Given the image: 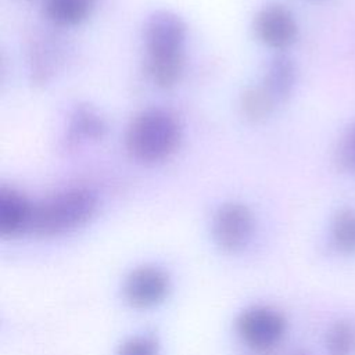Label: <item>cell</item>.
<instances>
[{
    "instance_id": "4",
    "label": "cell",
    "mask_w": 355,
    "mask_h": 355,
    "mask_svg": "<svg viewBox=\"0 0 355 355\" xmlns=\"http://www.w3.org/2000/svg\"><path fill=\"white\" fill-rule=\"evenodd\" d=\"M254 215L240 201L223 202L212 216V237L219 248L227 252L243 250L254 233Z\"/></svg>"
},
{
    "instance_id": "7",
    "label": "cell",
    "mask_w": 355,
    "mask_h": 355,
    "mask_svg": "<svg viewBox=\"0 0 355 355\" xmlns=\"http://www.w3.org/2000/svg\"><path fill=\"white\" fill-rule=\"evenodd\" d=\"M169 290V279L155 266H140L132 270L123 284V295L135 308H151L159 304Z\"/></svg>"
},
{
    "instance_id": "1",
    "label": "cell",
    "mask_w": 355,
    "mask_h": 355,
    "mask_svg": "<svg viewBox=\"0 0 355 355\" xmlns=\"http://www.w3.org/2000/svg\"><path fill=\"white\" fill-rule=\"evenodd\" d=\"M187 26L180 15L157 10L148 15L143 28L146 71L159 89L179 83L184 71Z\"/></svg>"
},
{
    "instance_id": "11",
    "label": "cell",
    "mask_w": 355,
    "mask_h": 355,
    "mask_svg": "<svg viewBox=\"0 0 355 355\" xmlns=\"http://www.w3.org/2000/svg\"><path fill=\"white\" fill-rule=\"evenodd\" d=\"M97 0H46V19L58 28H71L85 22L93 12Z\"/></svg>"
},
{
    "instance_id": "5",
    "label": "cell",
    "mask_w": 355,
    "mask_h": 355,
    "mask_svg": "<svg viewBox=\"0 0 355 355\" xmlns=\"http://www.w3.org/2000/svg\"><path fill=\"white\" fill-rule=\"evenodd\" d=\"M243 343L255 351H268L277 345L286 331L283 315L268 306H252L241 312L236 323Z\"/></svg>"
},
{
    "instance_id": "13",
    "label": "cell",
    "mask_w": 355,
    "mask_h": 355,
    "mask_svg": "<svg viewBox=\"0 0 355 355\" xmlns=\"http://www.w3.org/2000/svg\"><path fill=\"white\" fill-rule=\"evenodd\" d=\"M239 104L244 118L251 122L265 121L279 107L259 82L250 85L243 90Z\"/></svg>"
},
{
    "instance_id": "12",
    "label": "cell",
    "mask_w": 355,
    "mask_h": 355,
    "mask_svg": "<svg viewBox=\"0 0 355 355\" xmlns=\"http://www.w3.org/2000/svg\"><path fill=\"white\" fill-rule=\"evenodd\" d=\"M60 50L58 46L51 40H39L31 49L29 58V73L35 85L47 83L58 67Z\"/></svg>"
},
{
    "instance_id": "14",
    "label": "cell",
    "mask_w": 355,
    "mask_h": 355,
    "mask_svg": "<svg viewBox=\"0 0 355 355\" xmlns=\"http://www.w3.org/2000/svg\"><path fill=\"white\" fill-rule=\"evenodd\" d=\"M333 245L343 254H355V208H341L330 225Z\"/></svg>"
},
{
    "instance_id": "16",
    "label": "cell",
    "mask_w": 355,
    "mask_h": 355,
    "mask_svg": "<svg viewBox=\"0 0 355 355\" xmlns=\"http://www.w3.org/2000/svg\"><path fill=\"white\" fill-rule=\"evenodd\" d=\"M336 159L341 169L355 175V122L341 136L336 150Z\"/></svg>"
},
{
    "instance_id": "3",
    "label": "cell",
    "mask_w": 355,
    "mask_h": 355,
    "mask_svg": "<svg viewBox=\"0 0 355 355\" xmlns=\"http://www.w3.org/2000/svg\"><path fill=\"white\" fill-rule=\"evenodd\" d=\"M97 205L98 200L92 189L65 187L33 204L29 232L42 237L73 232L92 219Z\"/></svg>"
},
{
    "instance_id": "15",
    "label": "cell",
    "mask_w": 355,
    "mask_h": 355,
    "mask_svg": "<svg viewBox=\"0 0 355 355\" xmlns=\"http://www.w3.org/2000/svg\"><path fill=\"white\" fill-rule=\"evenodd\" d=\"M326 348L330 355H354L355 323L347 319L334 322L326 333Z\"/></svg>"
},
{
    "instance_id": "9",
    "label": "cell",
    "mask_w": 355,
    "mask_h": 355,
    "mask_svg": "<svg viewBox=\"0 0 355 355\" xmlns=\"http://www.w3.org/2000/svg\"><path fill=\"white\" fill-rule=\"evenodd\" d=\"M33 202L12 186L0 187V234L15 237L29 230Z\"/></svg>"
},
{
    "instance_id": "10",
    "label": "cell",
    "mask_w": 355,
    "mask_h": 355,
    "mask_svg": "<svg viewBox=\"0 0 355 355\" xmlns=\"http://www.w3.org/2000/svg\"><path fill=\"white\" fill-rule=\"evenodd\" d=\"M297 78L298 71L293 58L286 54H277L268 62L259 83L276 104L282 105L293 94Z\"/></svg>"
},
{
    "instance_id": "8",
    "label": "cell",
    "mask_w": 355,
    "mask_h": 355,
    "mask_svg": "<svg viewBox=\"0 0 355 355\" xmlns=\"http://www.w3.org/2000/svg\"><path fill=\"white\" fill-rule=\"evenodd\" d=\"M104 116L90 104H78L68 115L62 137L65 148H75L87 141H97L105 136Z\"/></svg>"
},
{
    "instance_id": "17",
    "label": "cell",
    "mask_w": 355,
    "mask_h": 355,
    "mask_svg": "<svg viewBox=\"0 0 355 355\" xmlns=\"http://www.w3.org/2000/svg\"><path fill=\"white\" fill-rule=\"evenodd\" d=\"M158 347L153 337L137 336L126 340L118 349V355H157Z\"/></svg>"
},
{
    "instance_id": "2",
    "label": "cell",
    "mask_w": 355,
    "mask_h": 355,
    "mask_svg": "<svg viewBox=\"0 0 355 355\" xmlns=\"http://www.w3.org/2000/svg\"><path fill=\"white\" fill-rule=\"evenodd\" d=\"M182 141V125L176 115L162 107H147L139 111L125 132L128 154L144 165L169 159Z\"/></svg>"
},
{
    "instance_id": "6",
    "label": "cell",
    "mask_w": 355,
    "mask_h": 355,
    "mask_svg": "<svg viewBox=\"0 0 355 355\" xmlns=\"http://www.w3.org/2000/svg\"><path fill=\"white\" fill-rule=\"evenodd\" d=\"M252 29L257 39L266 47L284 51L298 39V24L294 14L283 4L270 3L254 15Z\"/></svg>"
}]
</instances>
